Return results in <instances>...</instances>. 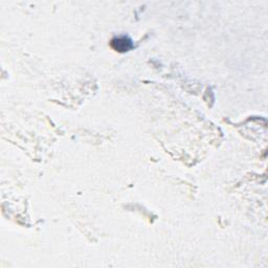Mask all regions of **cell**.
Returning <instances> with one entry per match:
<instances>
[{"mask_svg": "<svg viewBox=\"0 0 268 268\" xmlns=\"http://www.w3.org/2000/svg\"><path fill=\"white\" fill-rule=\"evenodd\" d=\"M110 45L111 47H112L114 50L119 51V53H125V51L132 49L133 47L132 40L126 36H120V37L113 38L110 42Z\"/></svg>", "mask_w": 268, "mask_h": 268, "instance_id": "1", "label": "cell"}]
</instances>
